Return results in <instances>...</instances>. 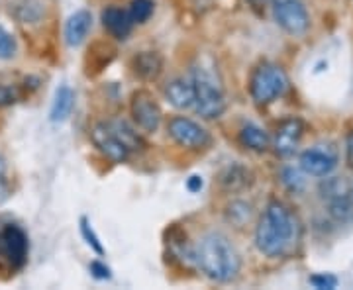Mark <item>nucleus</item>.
<instances>
[{"instance_id": "f257e3e1", "label": "nucleus", "mask_w": 353, "mask_h": 290, "mask_svg": "<svg viewBox=\"0 0 353 290\" xmlns=\"http://www.w3.org/2000/svg\"><path fill=\"white\" fill-rule=\"evenodd\" d=\"M299 238V220L289 206L271 200L255 227V245L267 257H283L292 249Z\"/></svg>"}, {"instance_id": "f03ea898", "label": "nucleus", "mask_w": 353, "mask_h": 290, "mask_svg": "<svg viewBox=\"0 0 353 290\" xmlns=\"http://www.w3.org/2000/svg\"><path fill=\"white\" fill-rule=\"evenodd\" d=\"M194 263L216 282H230L240 275L241 257L224 234H206L194 247Z\"/></svg>"}, {"instance_id": "7ed1b4c3", "label": "nucleus", "mask_w": 353, "mask_h": 290, "mask_svg": "<svg viewBox=\"0 0 353 290\" xmlns=\"http://www.w3.org/2000/svg\"><path fill=\"white\" fill-rule=\"evenodd\" d=\"M192 90H194V110L204 120L220 118L226 110V94L212 71L206 67L192 69Z\"/></svg>"}, {"instance_id": "20e7f679", "label": "nucleus", "mask_w": 353, "mask_h": 290, "mask_svg": "<svg viewBox=\"0 0 353 290\" xmlns=\"http://www.w3.org/2000/svg\"><path fill=\"white\" fill-rule=\"evenodd\" d=\"M289 89V76L275 63H259L250 76V94L257 106H267Z\"/></svg>"}, {"instance_id": "39448f33", "label": "nucleus", "mask_w": 353, "mask_h": 290, "mask_svg": "<svg viewBox=\"0 0 353 290\" xmlns=\"http://www.w3.org/2000/svg\"><path fill=\"white\" fill-rule=\"evenodd\" d=\"M30 243L22 227L14 222H0V269L16 273L28 261Z\"/></svg>"}, {"instance_id": "423d86ee", "label": "nucleus", "mask_w": 353, "mask_h": 290, "mask_svg": "<svg viewBox=\"0 0 353 290\" xmlns=\"http://www.w3.org/2000/svg\"><path fill=\"white\" fill-rule=\"evenodd\" d=\"M273 18L290 36H303L310 28V14L303 0H271Z\"/></svg>"}, {"instance_id": "0eeeda50", "label": "nucleus", "mask_w": 353, "mask_h": 290, "mask_svg": "<svg viewBox=\"0 0 353 290\" xmlns=\"http://www.w3.org/2000/svg\"><path fill=\"white\" fill-rule=\"evenodd\" d=\"M167 132L169 136L173 138L175 143H179L181 147L185 149H192V152H199V149H206L210 145V134L196 124L194 120L185 118V116H175L169 120L167 124Z\"/></svg>"}, {"instance_id": "6e6552de", "label": "nucleus", "mask_w": 353, "mask_h": 290, "mask_svg": "<svg viewBox=\"0 0 353 290\" xmlns=\"http://www.w3.org/2000/svg\"><path fill=\"white\" fill-rule=\"evenodd\" d=\"M340 153L332 143H318L301 153V169L312 177H328L338 167Z\"/></svg>"}, {"instance_id": "1a4fd4ad", "label": "nucleus", "mask_w": 353, "mask_h": 290, "mask_svg": "<svg viewBox=\"0 0 353 290\" xmlns=\"http://www.w3.org/2000/svg\"><path fill=\"white\" fill-rule=\"evenodd\" d=\"M130 112L136 122V126L148 134L157 132V127L161 126V118L163 112L159 108L157 101L153 99L152 92L148 90H136L132 94V102H130Z\"/></svg>"}, {"instance_id": "9d476101", "label": "nucleus", "mask_w": 353, "mask_h": 290, "mask_svg": "<svg viewBox=\"0 0 353 290\" xmlns=\"http://www.w3.org/2000/svg\"><path fill=\"white\" fill-rule=\"evenodd\" d=\"M90 139L97 145V149L106 159H110L112 163H124L128 157H130V152L122 145V141L116 138V134L112 132V127L108 126V122L94 124L92 130H90Z\"/></svg>"}, {"instance_id": "9b49d317", "label": "nucleus", "mask_w": 353, "mask_h": 290, "mask_svg": "<svg viewBox=\"0 0 353 290\" xmlns=\"http://www.w3.org/2000/svg\"><path fill=\"white\" fill-rule=\"evenodd\" d=\"M304 134V124L301 118H287L275 130V138L271 141L279 157H290L296 152Z\"/></svg>"}, {"instance_id": "f8f14e48", "label": "nucleus", "mask_w": 353, "mask_h": 290, "mask_svg": "<svg viewBox=\"0 0 353 290\" xmlns=\"http://www.w3.org/2000/svg\"><path fill=\"white\" fill-rule=\"evenodd\" d=\"M102 25L108 30V34L112 38L126 39L132 34L134 22H132L128 10H122L118 6H108L102 10Z\"/></svg>"}, {"instance_id": "ddd939ff", "label": "nucleus", "mask_w": 353, "mask_h": 290, "mask_svg": "<svg viewBox=\"0 0 353 290\" xmlns=\"http://www.w3.org/2000/svg\"><path fill=\"white\" fill-rule=\"evenodd\" d=\"M92 28V16L88 10H77L65 22V41L67 45L77 48L87 39L88 32Z\"/></svg>"}, {"instance_id": "4468645a", "label": "nucleus", "mask_w": 353, "mask_h": 290, "mask_svg": "<svg viewBox=\"0 0 353 290\" xmlns=\"http://www.w3.org/2000/svg\"><path fill=\"white\" fill-rule=\"evenodd\" d=\"M132 69H134V73L139 79L153 81V79H157V76L161 75V71H163V59L155 51H141L138 55H134Z\"/></svg>"}, {"instance_id": "2eb2a0df", "label": "nucleus", "mask_w": 353, "mask_h": 290, "mask_svg": "<svg viewBox=\"0 0 353 290\" xmlns=\"http://www.w3.org/2000/svg\"><path fill=\"white\" fill-rule=\"evenodd\" d=\"M165 96L175 108L181 110H189L194 106V90L192 83H187L185 79H173L167 87H165Z\"/></svg>"}, {"instance_id": "dca6fc26", "label": "nucleus", "mask_w": 353, "mask_h": 290, "mask_svg": "<svg viewBox=\"0 0 353 290\" xmlns=\"http://www.w3.org/2000/svg\"><path fill=\"white\" fill-rule=\"evenodd\" d=\"M75 108V92L71 87L67 85H61L59 89L55 90V96H53V104H51L50 110V120L59 124V122H65L71 112Z\"/></svg>"}, {"instance_id": "f3484780", "label": "nucleus", "mask_w": 353, "mask_h": 290, "mask_svg": "<svg viewBox=\"0 0 353 290\" xmlns=\"http://www.w3.org/2000/svg\"><path fill=\"white\" fill-rule=\"evenodd\" d=\"M240 143L250 149V152L255 153H263L271 147V138L269 134L265 132L263 127L255 126V124H245V126L240 130Z\"/></svg>"}, {"instance_id": "a211bd4d", "label": "nucleus", "mask_w": 353, "mask_h": 290, "mask_svg": "<svg viewBox=\"0 0 353 290\" xmlns=\"http://www.w3.org/2000/svg\"><path fill=\"white\" fill-rule=\"evenodd\" d=\"M106 122H108V126L112 127L116 138L122 141V145L126 147L128 152L134 153L145 149V141H143V138L139 136L134 127L128 124L126 120H106Z\"/></svg>"}, {"instance_id": "6ab92c4d", "label": "nucleus", "mask_w": 353, "mask_h": 290, "mask_svg": "<svg viewBox=\"0 0 353 290\" xmlns=\"http://www.w3.org/2000/svg\"><path fill=\"white\" fill-rule=\"evenodd\" d=\"M220 183L226 190H241L250 185V171L241 165H230L222 173Z\"/></svg>"}, {"instance_id": "aec40b11", "label": "nucleus", "mask_w": 353, "mask_h": 290, "mask_svg": "<svg viewBox=\"0 0 353 290\" xmlns=\"http://www.w3.org/2000/svg\"><path fill=\"white\" fill-rule=\"evenodd\" d=\"M153 8H155L153 0H132L128 12H130V18L134 24H145L152 18Z\"/></svg>"}, {"instance_id": "412c9836", "label": "nucleus", "mask_w": 353, "mask_h": 290, "mask_svg": "<svg viewBox=\"0 0 353 290\" xmlns=\"http://www.w3.org/2000/svg\"><path fill=\"white\" fill-rule=\"evenodd\" d=\"M353 214V204L350 200V196L341 194V196H336L330 200V216L338 222H345L350 220Z\"/></svg>"}, {"instance_id": "4be33fe9", "label": "nucleus", "mask_w": 353, "mask_h": 290, "mask_svg": "<svg viewBox=\"0 0 353 290\" xmlns=\"http://www.w3.org/2000/svg\"><path fill=\"white\" fill-rule=\"evenodd\" d=\"M281 180H283V185L287 187V190L294 192V194L303 192L304 187H306L304 175L299 169H294V167H285V169L281 171Z\"/></svg>"}, {"instance_id": "5701e85b", "label": "nucleus", "mask_w": 353, "mask_h": 290, "mask_svg": "<svg viewBox=\"0 0 353 290\" xmlns=\"http://www.w3.org/2000/svg\"><path fill=\"white\" fill-rule=\"evenodd\" d=\"M14 55H16V39L4 25H0V59H12Z\"/></svg>"}, {"instance_id": "b1692460", "label": "nucleus", "mask_w": 353, "mask_h": 290, "mask_svg": "<svg viewBox=\"0 0 353 290\" xmlns=\"http://www.w3.org/2000/svg\"><path fill=\"white\" fill-rule=\"evenodd\" d=\"M10 194H12V183L8 177V165L4 161V157L0 155V204L8 200Z\"/></svg>"}, {"instance_id": "393cba45", "label": "nucleus", "mask_w": 353, "mask_h": 290, "mask_svg": "<svg viewBox=\"0 0 353 290\" xmlns=\"http://www.w3.org/2000/svg\"><path fill=\"white\" fill-rule=\"evenodd\" d=\"M310 284L318 290H332L338 287V277L332 273H316L310 277Z\"/></svg>"}, {"instance_id": "a878e982", "label": "nucleus", "mask_w": 353, "mask_h": 290, "mask_svg": "<svg viewBox=\"0 0 353 290\" xmlns=\"http://www.w3.org/2000/svg\"><path fill=\"white\" fill-rule=\"evenodd\" d=\"M81 234H83V238L87 240V243L94 249V251L99 253V255H102L104 253V247H102L101 240L97 238V234L92 231V227H90V224H88L87 218H83L81 220Z\"/></svg>"}, {"instance_id": "bb28decb", "label": "nucleus", "mask_w": 353, "mask_h": 290, "mask_svg": "<svg viewBox=\"0 0 353 290\" xmlns=\"http://www.w3.org/2000/svg\"><path fill=\"white\" fill-rule=\"evenodd\" d=\"M20 101V92L16 87L10 85H0V108L4 106H12L16 102Z\"/></svg>"}, {"instance_id": "cd10ccee", "label": "nucleus", "mask_w": 353, "mask_h": 290, "mask_svg": "<svg viewBox=\"0 0 353 290\" xmlns=\"http://www.w3.org/2000/svg\"><path fill=\"white\" fill-rule=\"evenodd\" d=\"M90 273L97 278H101V280H108V278L112 277L110 275V269L104 265V263H101V261H92L90 263Z\"/></svg>"}, {"instance_id": "c85d7f7f", "label": "nucleus", "mask_w": 353, "mask_h": 290, "mask_svg": "<svg viewBox=\"0 0 353 290\" xmlns=\"http://www.w3.org/2000/svg\"><path fill=\"white\" fill-rule=\"evenodd\" d=\"M345 161H347V167L353 171V130L345 138Z\"/></svg>"}, {"instance_id": "c756f323", "label": "nucleus", "mask_w": 353, "mask_h": 290, "mask_svg": "<svg viewBox=\"0 0 353 290\" xmlns=\"http://www.w3.org/2000/svg\"><path fill=\"white\" fill-rule=\"evenodd\" d=\"M245 2H248V6L252 8L253 12L261 16V14L265 12V8H267V4H269L271 0H245Z\"/></svg>"}, {"instance_id": "7c9ffc66", "label": "nucleus", "mask_w": 353, "mask_h": 290, "mask_svg": "<svg viewBox=\"0 0 353 290\" xmlns=\"http://www.w3.org/2000/svg\"><path fill=\"white\" fill-rule=\"evenodd\" d=\"M187 189L190 190V192H199V190L202 189V178L201 177H190L189 180H187Z\"/></svg>"}, {"instance_id": "2f4dec72", "label": "nucleus", "mask_w": 353, "mask_h": 290, "mask_svg": "<svg viewBox=\"0 0 353 290\" xmlns=\"http://www.w3.org/2000/svg\"><path fill=\"white\" fill-rule=\"evenodd\" d=\"M350 200H352V204H353V187L350 189Z\"/></svg>"}]
</instances>
